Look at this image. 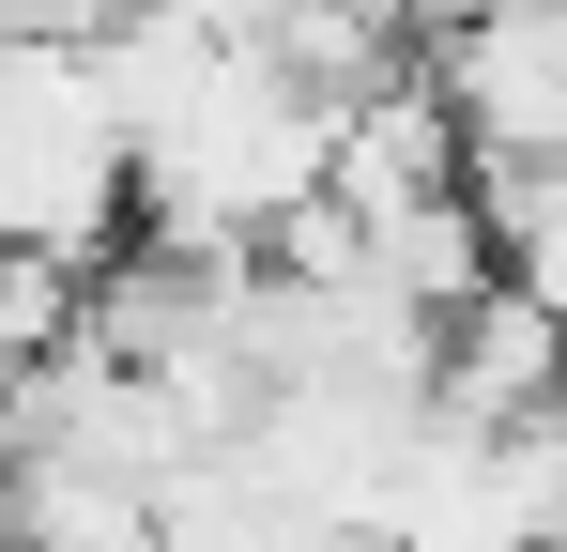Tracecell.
<instances>
[{
    "label": "cell",
    "mask_w": 567,
    "mask_h": 552,
    "mask_svg": "<svg viewBox=\"0 0 567 552\" xmlns=\"http://www.w3.org/2000/svg\"><path fill=\"white\" fill-rule=\"evenodd\" d=\"M414 78L461 123V154H553L567 139V16L553 0H461L445 31H414Z\"/></svg>",
    "instance_id": "obj_1"
},
{
    "label": "cell",
    "mask_w": 567,
    "mask_h": 552,
    "mask_svg": "<svg viewBox=\"0 0 567 552\" xmlns=\"http://www.w3.org/2000/svg\"><path fill=\"white\" fill-rule=\"evenodd\" d=\"M461 184V123L430 108V78L399 62V78H369L353 108H322V200L369 231V215H414V200H445Z\"/></svg>",
    "instance_id": "obj_2"
}]
</instances>
